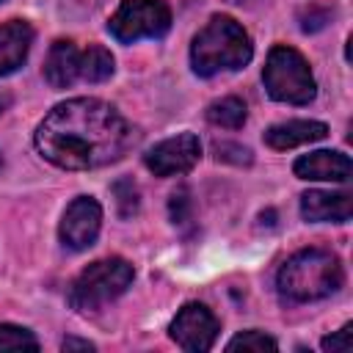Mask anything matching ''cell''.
I'll list each match as a JSON object with an SVG mask.
<instances>
[{"label": "cell", "mask_w": 353, "mask_h": 353, "mask_svg": "<svg viewBox=\"0 0 353 353\" xmlns=\"http://www.w3.org/2000/svg\"><path fill=\"white\" fill-rule=\"evenodd\" d=\"M33 141L39 154L52 165L88 171L121 160L135 143V130L113 105L94 97H74L44 116Z\"/></svg>", "instance_id": "obj_1"}, {"label": "cell", "mask_w": 353, "mask_h": 353, "mask_svg": "<svg viewBox=\"0 0 353 353\" xmlns=\"http://www.w3.org/2000/svg\"><path fill=\"white\" fill-rule=\"evenodd\" d=\"M61 347H63V350H94V345H91L88 339H74V336H66Z\"/></svg>", "instance_id": "obj_24"}, {"label": "cell", "mask_w": 353, "mask_h": 353, "mask_svg": "<svg viewBox=\"0 0 353 353\" xmlns=\"http://www.w3.org/2000/svg\"><path fill=\"white\" fill-rule=\"evenodd\" d=\"M199 157H201L199 135L179 132L174 138H165V141L154 143L143 154V163L154 176H176V174H188L199 163Z\"/></svg>", "instance_id": "obj_8"}, {"label": "cell", "mask_w": 353, "mask_h": 353, "mask_svg": "<svg viewBox=\"0 0 353 353\" xmlns=\"http://www.w3.org/2000/svg\"><path fill=\"white\" fill-rule=\"evenodd\" d=\"M328 135V127L323 121H312V119H292V121H281V124H273L265 130V143L270 149H279V152H287V149H295V146H303V143H312V141H320Z\"/></svg>", "instance_id": "obj_13"}, {"label": "cell", "mask_w": 353, "mask_h": 353, "mask_svg": "<svg viewBox=\"0 0 353 353\" xmlns=\"http://www.w3.org/2000/svg\"><path fill=\"white\" fill-rule=\"evenodd\" d=\"M262 83L270 99L287 102V105H309L317 94V83L306 58L287 44H276L268 52Z\"/></svg>", "instance_id": "obj_5"}, {"label": "cell", "mask_w": 353, "mask_h": 353, "mask_svg": "<svg viewBox=\"0 0 353 353\" xmlns=\"http://www.w3.org/2000/svg\"><path fill=\"white\" fill-rule=\"evenodd\" d=\"M226 350H279V342L273 336H268L265 331L251 328V331H243L234 339H229Z\"/></svg>", "instance_id": "obj_18"}, {"label": "cell", "mask_w": 353, "mask_h": 353, "mask_svg": "<svg viewBox=\"0 0 353 353\" xmlns=\"http://www.w3.org/2000/svg\"><path fill=\"white\" fill-rule=\"evenodd\" d=\"M6 105H8V99H6V97H0V113L6 110Z\"/></svg>", "instance_id": "obj_25"}, {"label": "cell", "mask_w": 353, "mask_h": 353, "mask_svg": "<svg viewBox=\"0 0 353 353\" xmlns=\"http://www.w3.org/2000/svg\"><path fill=\"white\" fill-rule=\"evenodd\" d=\"M171 28V8L165 0H121L108 22L116 41L132 44L141 39H163Z\"/></svg>", "instance_id": "obj_6"}, {"label": "cell", "mask_w": 353, "mask_h": 353, "mask_svg": "<svg viewBox=\"0 0 353 353\" xmlns=\"http://www.w3.org/2000/svg\"><path fill=\"white\" fill-rule=\"evenodd\" d=\"M350 323H345L336 334H331V336H325L320 345H323V350L325 353H347L350 350Z\"/></svg>", "instance_id": "obj_23"}, {"label": "cell", "mask_w": 353, "mask_h": 353, "mask_svg": "<svg viewBox=\"0 0 353 353\" xmlns=\"http://www.w3.org/2000/svg\"><path fill=\"white\" fill-rule=\"evenodd\" d=\"M215 157L226 160V163H234V165H248L251 163V149H245L240 143L221 141V143H215Z\"/></svg>", "instance_id": "obj_21"}, {"label": "cell", "mask_w": 353, "mask_h": 353, "mask_svg": "<svg viewBox=\"0 0 353 353\" xmlns=\"http://www.w3.org/2000/svg\"><path fill=\"white\" fill-rule=\"evenodd\" d=\"M353 201L345 190H306L301 196V215L312 223H345L350 221Z\"/></svg>", "instance_id": "obj_11"}, {"label": "cell", "mask_w": 353, "mask_h": 353, "mask_svg": "<svg viewBox=\"0 0 353 353\" xmlns=\"http://www.w3.org/2000/svg\"><path fill=\"white\" fill-rule=\"evenodd\" d=\"M245 102L240 97H221L215 102L207 105V121L215 127H226V130H240L245 124Z\"/></svg>", "instance_id": "obj_15"}, {"label": "cell", "mask_w": 353, "mask_h": 353, "mask_svg": "<svg viewBox=\"0 0 353 353\" xmlns=\"http://www.w3.org/2000/svg\"><path fill=\"white\" fill-rule=\"evenodd\" d=\"M113 196H116V204H119V215L121 218H130L138 212V188L132 179H119L113 182Z\"/></svg>", "instance_id": "obj_19"}, {"label": "cell", "mask_w": 353, "mask_h": 353, "mask_svg": "<svg viewBox=\"0 0 353 353\" xmlns=\"http://www.w3.org/2000/svg\"><path fill=\"white\" fill-rule=\"evenodd\" d=\"M221 325H218V317L204 306V303H185L176 317L171 320L168 325V334L171 339L188 350V353H204L215 345V336H218Z\"/></svg>", "instance_id": "obj_7"}, {"label": "cell", "mask_w": 353, "mask_h": 353, "mask_svg": "<svg viewBox=\"0 0 353 353\" xmlns=\"http://www.w3.org/2000/svg\"><path fill=\"white\" fill-rule=\"evenodd\" d=\"M132 279L135 270L127 259L121 256L97 259L85 270H80V276L69 284V295H66L69 306L77 312H97L105 303L116 301L121 292H127Z\"/></svg>", "instance_id": "obj_4"}, {"label": "cell", "mask_w": 353, "mask_h": 353, "mask_svg": "<svg viewBox=\"0 0 353 353\" xmlns=\"http://www.w3.org/2000/svg\"><path fill=\"white\" fill-rule=\"evenodd\" d=\"M0 3H3V0H0Z\"/></svg>", "instance_id": "obj_28"}, {"label": "cell", "mask_w": 353, "mask_h": 353, "mask_svg": "<svg viewBox=\"0 0 353 353\" xmlns=\"http://www.w3.org/2000/svg\"><path fill=\"white\" fill-rule=\"evenodd\" d=\"M345 281V270L336 254L325 248H303L292 254L279 276L276 287L281 301L287 303H309V301H323L334 295Z\"/></svg>", "instance_id": "obj_2"}, {"label": "cell", "mask_w": 353, "mask_h": 353, "mask_svg": "<svg viewBox=\"0 0 353 353\" xmlns=\"http://www.w3.org/2000/svg\"><path fill=\"white\" fill-rule=\"evenodd\" d=\"M44 80L52 88H69L74 80H80V50L69 39L52 41L47 61H44Z\"/></svg>", "instance_id": "obj_14"}, {"label": "cell", "mask_w": 353, "mask_h": 353, "mask_svg": "<svg viewBox=\"0 0 353 353\" xmlns=\"http://www.w3.org/2000/svg\"><path fill=\"white\" fill-rule=\"evenodd\" d=\"M99 226H102V207L97 199L91 196H77L63 218H61V226H58V237L66 248L72 251H85L88 245H94L97 234H99Z\"/></svg>", "instance_id": "obj_9"}, {"label": "cell", "mask_w": 353, "mask_h": 353, "mask_svg": "<svg viewBox=\"0 0 353 353\" xmlns=\"http://www.w3.org/2000/svg\"><path fill=\"white\" fill-rule=\"evenodd\" d=\"M254 55L251 39L240 22L226 14H215L190 44V66L199 77H212L218 72L243 69Z\"/></svg>", "instance_id": "obj_3"}, {"label": "cell", "mask_w": 353, "mask_h": 353, "mask_svg": "<svg viewBox=\"0 0 353 353\" xmlns=\"http://www.w3.org/2000/svg\"><path fill=\"white\" fill-rule=\"evenodd\" d=\"M301 30H306V33H314V30H320V28H325V22L331 19V11L328 8H323V6H309V8H303L301 11Z\"/></svg>", "instance_id": "obj_22"}, {"label": "cell", "mask_w": 353, "mask_h": 353, "mask_svg": "<svg viewBox=\"0 0 353 353\" xmlns=\"http://www.w3.org/2000/svg\"><path fill=\"white\" fill-rule=\"evenodd\" d=\"M168 212H171V221L179 223V226L190 221V193H188V188H176V190L171 193Z\"/></svg>", "instance_id": "obj_20"}, {"label": "cell", "mask_w": 353, "mask_h": 353, "mask_svg": "<svg viewBox=\"0 0 353 353\" xmlns=\"http://www.w3.org/2000/svg\"><path fill=\"white\" fill-rule=\"evenodd\" d=\"M0 165H3V157H0Z\"/></svg>", "instance_id": "obj_27"}, {"label": "cell", "mask_w": 353, "mask_h": 353, "mask_svg": "<svg viewBox=\"0 0 353 353\" xmlns=\"http://www.w3.org/2000/svg\"><path fill=\"white\" fill-rule=\"evenodd\" d=\"M0 350H39V339L33 336V331L22 328V325H0Z\"/></svg>", "instance_id": "obj_17"}, {"label": "cell", "mask_w": 353, "mask_h": 353, "mask_svg": "<svg viewBox=\"0 0 353 353\" xmlns=\"http://www.w3.org/2000/svg\"><path fill=\"white\" fill-rule=\"evenodd\" d=\"M33 44V28L25 19H8L0 25V77L17 72Z\"/></svg>", "instance_id": "obj_12"}, {"label": "cell", "mask_w": 353, "mask_h": 353, "mask_svg": "<svg viewBox=\"0 0 353 353\" xmlns=\"http://www.w3.org/2000/svg\"><path fill=\"white\" fill-rule=\"evenodd\" d=\"M229 3H237V6H248V3H254V0H229Z\"/></svg>", "instance_id": "obj_26"}, {"label": "cell", "mask_w": 353, "mask_h": 353, "mask_svg": "<svg viewBox=\"0 0 353 353\" xmlns=\"http://www.w3.org/2000/svg\"><path fill=\"white\" fill-rule=\"evenodd\" d=\"M295 176L301 179H317V182H347L350 179V157L345 152L334 149H317L309 154H301L292 165Z\"/></svg>", "instance_id": "obj_10"}, {"label": "cell", "mask_w": 353, "mask_h": 353, "mask_svg": "<svg viewBox=\"0 0 353 353\" xmlns=\"http://www.w3.org/2000/svg\"><path fill=\"white\" fill-rule=\"evenodd\" d=\"M113 74V55L110 50L91 44L88 50H80V80L85 83H102Z\"/></svg>", "instance_id": "obj_16"}]
</instances>
